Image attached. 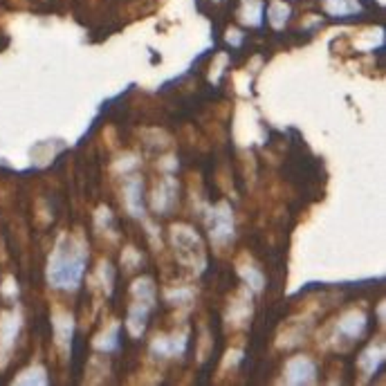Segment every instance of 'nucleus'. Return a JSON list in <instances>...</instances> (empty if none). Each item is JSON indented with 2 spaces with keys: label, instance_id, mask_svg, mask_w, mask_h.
Returning <instances> with one entry per match:
<instances>
[{
  "label": "nucleus",
  "instance_id": "nucleus-1",
  "mask_svg": "<svg viewBox=\"0 0 386 386\" xmlns=\"http://www.w3.org/2000/svg\"><path fill=\"white\" fill-rule=\"evenodd\" d=\"M88 270V245L81 236L63 234L47 261V283L56 290H77Z\"/></svg>",
  "mask_w": 386,
  "mask_h": 386
},
{
  "label": "nucleus",
  "instance_id": "nucleus-2",
  "mask_svg": "<svg viewBox=\"0 0 386 386\" xmlns=\"http://www.w3.org/2000/svg\"><path fill=\"white\" fill-rule=\"evenodd\" d=\"M173 247L180 263L189 265L193 270H202L204 268V249H202V240L200 236L193 232L187 225H175L173 227Z\"/></svg>",
  "mask_w": 386,
  "mask_h": 386
},
{
  "label": "nucleus",
  "instance_id": "nucleus-3",
  "mask_svg": "<svg viewBox=\"0 0 386 386\" xmlns=\"http://www.w3.org/2000/svg\"><path fill=\"white\" fill-rule=\"evenodd\" d=\"M209 236L216 245H225L234 238V213L227 202H218L207 216Z\"/></svg>",
  "mask_w": 386,
  "mask_h": 386
},
{
  "label": "nucleus",
  "instance_id": "nucleus-4",
  "mask_svg": "<svg viewBox=\"0 0 386 386\" xmlns=\"http://www.w3.org/2000/svg\"><path fill=\"white\" fill-rule=\"evenodd\" d=\"M187 342L189 337L187 332H175L171 337L166 335H158L151 344V353L155 357H162V359H168V357H182L185 351H187Z\"/></svg>",
  "mask_w": 386,
  "mask_h": 386
},
{
  "label": "nucleus",
  "instance_id": "nucleus-5",
  "mask_svg": "<svg viewBox=\"0 0 386 386\" xmlns=\"http://www.w3.org/2000/svg\"><path fill=\"white\" fill-rule=\"evenodd\" d=\"M285 380L290 384H312L317 380L315 361L306 355H297L285 364Z\"/></svg>",
  "mask_w": 386,
  "mask_h": 386
},
{
  "label": "nucleus",
  "instance_id": "nucleus-6",
  "mask_svg": "<svg viewBox=\"0 0 386 386\" xmlns=\"http://www.w3.org/2000/svg\"><path fill=\"white\" fill-rule=\"evenodd\" d=\"M153 209L158 213H168L178 202V182L173 178H164L160 180L153 189Z\"/></svg>",
  "mask_w": 386,
  "mask_h": 386
},
{
  "label": "nucleus",
  "instance_id": "nucleus-7",
  "mask_svg": "<svg viewBox=\"0 0 386 386\" xmlns=\"http://www.w3.org/2000/svg\"><path fill=\"white\" fill-rule=\"evenodd\" d=\"M153 310V304H147V301H137L132 299V306L128 308V317H126V330L130 337H142L144 330H147L149 323V315Z\"/></svg>",
  "mask_w": 386,
  "mask_h": 386
},
{
  "label": "nucleus",
  "instance_id": "nucleus-8",
  "mask_svg": "<svg viewBox=\"0 0 386 386\" xmlns=\"http://www.w3.org/2000/svg\"><path fill=\"white\" fill-rule=\"evenodd\" d=\"M52 325H54V340L56 346L61 348V353L68 355L70 346H72V335H75V319H72L70 312L56 310L52 317Z\"/></svg>",
  "mask_w": 386,
  "mask_h": 386
},
{
  "label": "nucleus",
  "instance_id": "nucleus-9",
  "mask_svg": "<svg viewBox=\"0 0 386 386\" xmlns=\"http://www.w3.org/2000/svg\"><path fill=\"white\" fill-rule=\"evenodd\" d=\"M18 328H20V317L16 312L3 315V321H0V359L3 361L7 359V355L11 353V348L16 344Z\"/></svg>",
  "mask_w": 386,
  "mask_h": 386
},
{
  "label": "nucleus",
  "instance_id": "nucleus-10",
  "mask_svg": "<svg viewBox=\"0 0 386 386\" xmlns=\"http://www.w3.org/2000/svg\"><path fill=\"white\" fill-rule=\"evenodd\" d=\"M364 330H366V315L359 310L346 312V315L340 319V323H337V332L346 337V340H357Z\"/></svg>",
  "mask_w": 386,
  "mask_h": 386
},
{
  "label": "nucleus",
  "instance_id": "nucleus-11",
  "mask_svg": "<svg viewBox=\"0 0 386 386\" xmlns=\"http://www.w3.org/2000/svg\"><path fill=\"white\" fill-rule=\"evenodd\" d=\"M142 178L132 175L126 180L124 185V202H126V209L130 216H135V218H139V216H144V202H142Z\"/></svg>",
  "mask_w": 386,
  "mask_h": 386
},
{
  "label": "nucleus",
  "instance_id": "nucleus-12",
  "mask_svg": "<svg viewBox=\"0 0 386 386\" xmlns=\"http://www.w3.org/2000/svg\"><path fill=\"white\" fill-rule=\"evenodd\" d=\"M384 361V346L382 344H371L364 353L359 355L357 366L359 371L364 373V378H373L378 373V368L382 366Z\"/></svg>",
  "mask_w": 386,
  "mask_h": 386
},
{
  "label": "nucleus",
  "instance_id": "nucleus-13",
  "mask_svg": "<svg viewBox=\"0 0 386 386\" xmlns=\"http://www.w3.org/2000/svg\"><path fill=\"white\" fill-rule=\"evenodd\" d=\"M263 14H265V5L261 0H243L238 9V20L247 27H259L263 23Z\"/></svg>",
  "mask_w": 386,
  "mask_h": 386
},
{
  "label": "nucleus",
  "instance_id": "nucleus-14",
  "mask_svg": "<svg viewBox=\"0 0 386 386\" xmlns=\"http://www.w3.org/2000/svg\"><path fill=\"white\" fill-rule=\"evenodd\" d=\"M119 330H122L119 321L108 325V328L94 340V348H96V351H101V353H115L117 348H119Z\"/></svg>",
  "mask_w": 386,
  "mask_h": 386
},
{
  "label": "nucleus",
  "instance_id": "nucleus-15",
  "mask_svg": "<svg viewBox=\"0 0 386 386\" xmlns=\"http://www.w3.org/2000/svg\"><path fill=\"white\" fill-rule=\"evenodd\" d=\"M321 5L325 9V14L337 16V18L357 14V11L361 9V5L357 3V0H321Z\"/></svg>",
  "mask_w": 386,
  "mask_h": 386
},
{
  "label": "nucleus",
  "instance_id": "nucleus-16",
  "mask_svg": "<svg viewBox=\"0 0 386 386\" xmlns=\"http://www.w3.org/2000/svg\"><path fill=\"white\" fill-rule=\"evenodd\" d=\"M251 317V297L247 292H240L238 299L229 308V323H245Z\"/></svg>",
  "mask_w": 386,
  "mask_h": 386
},
{
  "label": "nucleus",
  "instance_id": "nucleus-17",
  "mask_svg": "<svg viewBox=\"0 0 386 386\" xmlns=\"http://www.w3.org/2000/svg\"><path fill=\"white\" fill-rule=\"evenodd\" d=\"M238 274L243 276V281L247 283V287L256 290V292L265 287V274L251 261L249 263H238Z\"/></svg>",
  "mask_w": 386,
  "mask_h": 386
},
{
  "label": "nucleus",
  "instance_id": "nucleus-18",
  "mask_svg": "<svg viewBox=\"0 0 386 386\" xmlns=\"http://www.w3.org/2000/svg\"><path fill=\"white\" fill-rule=\"evenodd\" d=\"M287 18H290V5L283 3V0H272L270 7H268V20H270V25L274 30H283Z\"/></svg>",
  "mask_w": 386,
  "mask_h": 386
},
{
  "label": "nucleus",
  "instance_id": "nucleus-19",
  "mask_svg": "<svg viewBox=\"0 0 386 386\" xmlns=\"http://www.w3.org/2000/svg\"><path fill=\"white\" fill-rule=\"evenodd\" d=\"M132 299L137 301H147V304L155 306V283L149 276H142L135 283H132Z\"/></svg>",
  "mask_w": 386,
  "mask_h": 386
},
{
  "label": "nucleus",
  "instance_id": "nucleus-20",
  "mask_svg": "<svg viewBox=\"0 0 386 386\" xmlns=\"http://www.w3.org/2000/svg\"><path fill=\"white\" fill-rule=\"evenodd\" d=\"M96 279L101 281V287L106 290L108 294H111L113 281H115V272H113V265L108 263V261H101V263H99V270H96Z\"/></svg>",
  "mask_w": 386,
  "mask_h": 386
},
{
  "label": "nucleus",
  "instance_id": "nucleus-21",
  "mask_svg": "<svg viewBox=\"0 0 386 386\" xmlns=\"http://www.w3.org/2000/svg\"><path fill=\"white\" fill-rule=\"evenodd\" d=\"M122 263H124V268H126V270H135L137 265L142 263V256H139L132 247H126V249H124V254H122Z\"/></svg>",
  "mask_w": 386,
  "mask_h": 386
},
{
  "label": "nucleus",
  "instance_id": "nucleus-22",
  "mask_svg": "<svg viewBox=\"0 0 386 386\" xmlns=\"http://www.w3.org/2000/svg\"><path fill=\"white\" fill-rule=\"evenodd\" d=\"M193 297V292L191 290H171V292L166 294V299H168V304H182V301H189Z\"/></svg>",
  "mask_w": 386,
  "mask_h": 386
},
{
  "label": "nucleus",
  "instance_id": "nucleus-23",
  "mask_svg": "<svg viewBox=\"0 0 386 386\" xmlns=\"http://www.w3.org/2000/svg\"><path fill=\"white\" fill-rule=\"evenodd\" d=\"M240 39H243V36H240V32H236V30H229V32H227V41H229V43L240 45Z\"/></svg>",
  "mask_w": 386,
  "mask_h": 386
}]
</instances>
